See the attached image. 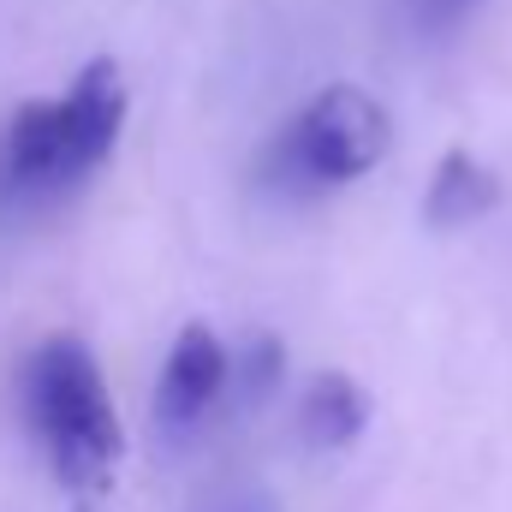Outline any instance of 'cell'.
<instances>
[{
  "instance_id": "cell-1",
  "label": "cell",
  "mask_w": 512,
  "mask_h": 512,
  "mask_svg": "<svg viewBox=\"0 0 512 512\" xmlns=\"http://www.w3.org/2000/svg\"><path fill=\"white\" fill-rule=\"evenodd\" d=\"M24 423L42 441L54 477L78 495H102L120 453H126V429L114 411L108 376L96 364V352L78 334H54L24 358Z\"/></svg>"
},
{
  "instance_id": "cell-2",
  "label": "cell",
  "mask_w": 512,
  "mask_h": 512,
  "mask_svg": "<svg viewBox=\"0 0 512 512\" xmlns=\"http://www.w3.org/2000/svg\"><path fill=\"white\" fill-rule=\"evenodd\" d=\"M387 149H393V120L382 102L358 84H328L274 137L268 173L280 179V191L316 197V191H340V185L376 173Z\"/></svg>"
},
{
  "instance_id": "cell-3",
  "label": "cell",
  "mask_w": 512,
  "mask_h": 512,
  "mask_svg": "<svg viewBox=\"0 0 512 512\" xmlns=\"http://www.w3.org/2000/svg\"><path fill=\"white\" fill-rule=\"evenodd\" d=\"M54 102H60V137H66V173L78 185L84 173H96L114 155V143L126 131V108H131L126 78H120L114 60H90L72 78V90L54 96Z\"/></svg>"
},
{
  "instance_id": "cell-4",
  "label": "cell",
  "mask_w": 512,
  "mask_h": 512,
  "mask_svg": "<svg viewBox=\"0 0 512 512\" xmlns=\"http://www.w3.org/2000/svg\"><path fill=\"white\" fill-rule=\"evenodd\" d=\"M233 382V352L209 322H185L167 346L161 382H155V417L167 429H191L197 417L215 411V399Z\"/></svg>"
},
{
  "instance_id": "cell-5",
  "label": "cell",
  "mask_w": 512,
  "mask_h": 512,
  "mask_svg": "<svg viewBox=\"0 0 512 512\" xmlns=\"http://www.w3.org/2000/svg\"><path fill=\"white\" fill-rule=\"evenodd\" d=\"M6 179L18 191H60L72 185L66 173V137H60V102L54 96H36V102H18L12 126H6Z\"/></svg>"
},
{
  "instance_id": "cell-6",
  "label": "cell",
  "mask_w": 512,
  "mask_h": 512,
  "mask_svg": "<svg viewBox=\"0 0 512 512\" xmlns=\"http://www.w3.org/2000/svg\"><path fill=\"white\" fill-rule=\"evenodd\" d=\"M501 203V173L477 161L471 149H447L435 161V179L423 191V221L429 227H471Z\"/></svg>"
},
{
  "instance_id": "cell-7",
  "label": "cell",
  "mask_w": 512,
  "mask_h": 512,
  "mask_svg": "<svg viewBox=\"0 0 512 512\" xmlns=\"http://www.w3.org/2000/svg\"><path fill=\"white\" fill-rule=\"evenodd\" d=\"M370 429V393L352 382L346 370H316L298 393V435L310 447H352Z\"/></svg>"
},
{
  "instance_id": "cell-8",
  "label": "cell",
  "mask_w": 512,
  "mask_h": 512,
  "mask_svg": "<svg viewBox=\"0 0 512 512\" xmlns=\"http://www.w3.org/2000/svg\"><path fill=\"white\" fill-rule=\"evenodd\" d=\"M280 370H286V358H280V340L274 334H256L245 352H233V376H239V387L251 399H268L274 382H280Z\"/></svg>"
},
{
  "instance_id": "cell-9",
  "label": "cell",
  "mask_w": 512,
  "mask_h": 512,
  "mask_svg": "<svg viewBox=\"0 0 512 512\" xmlns=\"http://www.w3.org/2000/svg\"><path fill=\"white\" fill-rule=\"evenodd\" d=\"M423 6H429V12H441V18H459L471 0H423Z\"/></svg>"
}]
</instances>
